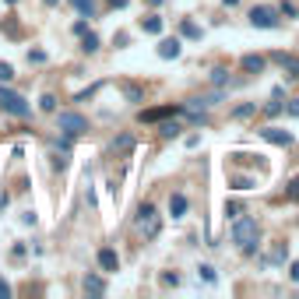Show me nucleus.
<instances>
[{"label":"nucleus","instance_id":"obj_1","mask_svg":"<svg viewBox=\"0 0 299 299\" xmlns=\"http://www.w3.org/2000/svg\"><path fill=\"white\" fill-rule=\"evenodd\" d=\"M233 239L239 243L243 254H254V250H257V239H261L257 222H254V218H239L236 215V222H233Z\"/></svg>","mask_w":299,"mask_h":299},{"label":"nucleus","instance_id":"obj_2","mask_svg":"<svg viewBox=\"0 0 299 299\" xmlns=\"http://www.w3.org/2000/svg\"><path fill=\"white\" fill-rule=\"evenodd\" d=\"M0 109H4V113H11V117H21V120L32 113L29 102H25L18 91H7V88H0Z\"/></svg>","mask_w":299,"mask_h":299},{"label":"nucleus","instance_id":"obj_3","mask_svg":"<svg viewBox=\"0 0 299 299\" xmlns=\"http://www.w3.org/2000/svg\"><path fill=\"white\" fill-rule=\"evenodd\" d=\"M137 229H141L148 239L158 236L162 222H158V211H155V204H141V211H137Z\"/></svg>","mask_w":299,"mask_h":299},{"label":"nucleus","instance_id":"obj_4","mask_svg":"<svg viewBox=\"0 0 299 299\" xmlns=\"http://www.w3.org/2000/svg\"><path fill=\"white\" fill-rule=\"evenodd\" d=\"M88 123L81 113H60V134L67 137V141H74V137H81V130H85Z\"/></svg>","mask_w":299,"mask_h":299},{"label":"nucleus","instance_id":"obj_5","mask_svg":"<svg viewBox=\"0 0 299 299\" xmlns=\"http://www.w3.org/2000/svg\"><path fill=\"white\" fill-rule=\"evenodd\" d=\"M250 21H254V29H278V11L274 7H254Z\"/></svg>","mask_w":299,"mask_h":299},{"label":"nucleus","instance_id":"obj_6","mask_svg":"<svg viewBox=\"0 0 299 299\" xmlns=\"http://www.w3.org/2000/svg\"><path fill=\"white\" fill-rule=\"evenodd\" d=\"M187 106H158V109H141V123H155V120H166V117H183Z\"/></svg>","mask_w":299,"mask_h":299},{"label":"nucleus","instance_id":"obj_7","mask_svg":"<svg viewBox=\"0 0 299 299\" xmlns=\"http://www.w3.org/2000/svg\"><path fill=\"white\" fill-rule=\"evenodd\" d=\"M261 137L271 141V145H278V148H289V145H292V134H289V130H278V127H264Z\"/></svg>","mask_w":299,"mask_h":299},{"label":"nucleus","instance_id":"obj_8","mask_svg":"<svg viewBox=\"0 0 299 299\" xmlns=\"http://www.w3.org/2000/svg\"><path fill=\"white\" fill-rule=\"evenodd\" d=\"M99 268L109 271V274H113V271H120V257H117V250L102 246V250H99Z\"/></svg>","mask_w":299,"mask_h":299},{"label":"nucleus","instance_id":"obj_9","mask_svg":"<svg viewBox=\"0 0 299 299\" xmlns=\"http://www.w3.org/2000/svg\"><path fill=\"white\" fill-rule=\"evenodd\" d=\"M179 53H183L179 39H162V42H158V57H162V60H176Z\"/></svg>","mask_w":299,"mask_h":299},{"label":"nucleus","instance_id":"obj_10","mask_svg":"<svg viewBox=\"0 0 299 299\" xmlns=\"http://www.w3.org/2000/svg\"><path fill=\"white\" fill-rule=\"evenodd\" d=\"M274 63H282V71H289V78H299V60L289 57V53H274Z\"/></svg>","mask_w":299,"mask_h":299},{"label":"nucleus","instance_id":"obj_11","mask_svg":"<svg viewBox=\"0 0 299 299\" xmlns=\"http://www.w3.org/2000/svg\"><path fill=\"white\" fill-rule=\"evenodd\" d=\"M264 67H268V60L257 57V53H246V57H243V71H246V74H261Z\"/></svg>","mask_w":299,"mask_h":299},{"label":"nucleus","instance_id":"obj_12","mask_svg":"<svg viewBox=\"0 0 299 299\" xmlns=\"http://www.w3.org/2000/svg\"><path fill=\"white\" fill-rule=\"evenodd\" d=\"M169 215L173 218H183L187 215V194H173L169 197Z\"/></svg>","mask_w":299,"mask_h":299},{"label":"nucleus","instance_id":"obj_13","mask_svg":"<svg viewBox=\"0 0 299 299\" xmlns=\"http://www.w3.org/2000/svg\"><path fill=\"white\" fill-rule=\"evenodd\" d=\"M85 292H91V296H102V292H106V282H102L99 274H88V278H85Z\"/></svg>","mask_w":299,"mask_h":299},{"label":"nucleus","instance_id":"obj_14","mask_svg":"<svg viewBox=\"0 0 299 299\" xmlns=\"http://www.w3.org/2000/svg\"><path fill=\"white\" fill-rule=\"evenodd\" d=\"M179 130H183V127H179L176 120H169V123H162V127H158V134H162V137H179Z\"/></svg>","mask_w":299,"mask_h":299},{"label":"nucleus","instance_id":"obj_15","mask_svg":"<svg viewBox=\"0 0 299 299\" xmlns=\"http://www.w3.org/2000/svg\"><path fill=\"white\" fill-rule=\"evenodd\" d=\"M179 32H183L187 39H201V29H197V25H194L190 18H183V25H179Z\"/></svg>","mask_w":299,"mask_h":299},{"label":"nucleus","instance_id":"obj_16","mask_svg":"<svg viewBox=\"0 0 299 299\" xmlns=\"http://www.w3.org/2000/svg\"><path fill=\"white\" fill-rule=\"evenodd\" d=\"M39 109H42V113H53V109H57V95H50V91H46V95L39 99Z\"/></svg>","mask_w":299,"mask_h":299},{"label":"nucleus","instance_id":"obj_17","mask_svg":"<svg viewBox=\"0 0 299 299\" xmlns=\"http://www.w3.org/2000/svg\"><path fill=\"white\" fill-rule=\"evenodd\" d=\"M229 187H233V190H250L254 179H250V176H233V179H229Z\"/></svg>","mask_w":299,"mask_h":299},{"label":"nucleus","instance_id":"obj_18","mask_svg":"<svg viewBox=\"0 0 299 299\" xmlns=\"http://www.w3.org/2000/svg\"><path fill=\"white\" fill-rule=\"evenodd\" d=\"M141 25H145V32H151V35H158V32H162V18H145Z\"/></svg>","mask_w":299,"mask_h":299},{"label":"nucleus","instance_id":"obj_19","mask_svg":"<svg viewBox=\"0 0 299 299\" xmlns=\"http://www.w3.org/2000/svg\"><path fill=\"white\" fill-rule=\"evenodd\" d=\"M71 4H74V7H78V11H81L85 18H91V14H95V7H91V0H71Z\"/></svg>","mask_w":299,"mask_h":299},{"label":"nucleus","instance_id":"obj_20","mask_svg":"<svg viewBox=\"0 0 299 299\" xmlns=\"http://www.w3.org/2000/svg\"><path fill=\"white\" fill-rule=\"evenodd\" d=\"M254 109H257V106H254V102H246V106H239V109H233V120H246L250 113H254Z\"/></svg>","mask_w":299,"mask_h":299},{"label":"nucleus","instance_id":"obj_21","mask_svg":"<svg viewBox=\"0 0 299 299\" xmlns=\"http://www.w3.org/2000/svg\"><path fill=\"white\" fill-rule=\"evenodd\" d=\"M264 109H268V117H278V113H282L285 106H282V102H278V95H274V99H271V102L264 106Z\"/></svg>","mask_w":299,"mask_h":299},{"label":"nucleus","instance_id":"obj_22","mask_svg":"<svg viewBox=\"0 0 299 299\" xmlns=\"http://www.w3.org/2000/svg\"><path fill=\"white\" fill-rule=\"evenodd\" d=\"M81 50H85V53H95V50H99V39H95V35H85Z\"/></svg>","mask_w":299,"mask_h":299},{"label":"nucleus","instance_id":"obj_23","mask_svg":"<svg viewBox=\"0 0 299 299\" xmlns=\"http://www.w3.org/2000/svg\"><path fill=\"white\" fill-rule=\"evenodd\" d=\"M130 145H134V141H130V134H123L120 141H113V151H127Z\"/></svg>","mask_w":299,"mask_h":299},{"label":"nucleus","instance_id":"obj_24","mask_svg":"<svg viewBox=\"0 0 299 299\" xmlns=\"http://www.w3.org/2000/svg\"><path fill=\"white\" fill-rule=\"evenodd\" d=\"M225 74H229L225 67H215V71H211V81H215V85H222V81H225Z\"/></svg>","mask_w":299,"mask_h":299},{"label":"nucleus","instance_id":"obj_25","mask_svg":"<svg viewBox=\"0 0 299 299\" xmlns=\"http://www.w3.org/2000/svg\"><path fill=\"white\" fill-rule=\"evenodd\" d=\"M14 78V67L11 63H0V81H11Z\"/></svg>","mask_w":299,"mask_h":299},{"label":"nucleus","instance_id":"obj_26","mask_svg":"<svg viewBox=\"0 0 299 299\" xmlns=\"http://www.w3.org/2000/svg\"><path fill=\"white\" fill-rule=\"evenodd\" d=\"M201 278H204V282H215L218 274H215V268H211V264H201Z\"/></svg>","mask_w":299,"mask_h":299},{"label":"nucleus","instance_id":"obj_27","mask_svg":"<svg viewBox=\"0 0 299 299\" xmlns=\"http://www.w3.org/2000/svg\"><path fill=\"white\" fill-rule=\"evenodd\" d=\"M282 14H289V18H296V14H299V7H296V4H289V0H285V4H282Z\"/></svg>","mask_w":299,"mask_h":299},{"label":"nucleus","instance_id":"obj_28","mask_svg":"<svg viewBox=\"0 0 299 299\" xmlns=\"http://www.w3.org/2000/svg\"><path fill=\"white\" fill-rule=\"evenodd\" d=\"M127 99H130V102H141V88H134V85H127Z\"/></svg>","mask_w":299,"mask_h":299},{"label":"nucleus","instance_id":"obj_29","mask_svg":"<svg viewBox=\"0 0 299 299\" xmlns=\"http://www.w3.org/2000/svg\"><path fill=\"white\" fill-rule=\"evenodd\" d=\"M29 60H35V63H42V60H46V53H42V50H32V53H29Z\"/></svg>","mask_w":299,"mask_h":299},{"label":"nucleus","instance_id":"obj_30","mask_svg":"<svg viewBox=\"0 0 299 299\" xmlns=\"http://www.w3.org/2000/svg\"><path fill=\"white\" fill-rule=\"evenodd\" d=\"M289 197H299V176L289 183Z\"/></svg>","mask_w":299,"mask_h":299},{"label":"nucleus","instance_id":"obj_31","mask_svg":"<svg viewBox=\"0 0 299 299\" xmlns=\"http://www.w3.org/2000/svg\"><path fill=\"white\" fill-rule=\"evenodd\" d=\"M7 296H11V285H7V282L0 278V299H7Z\"/></svg>","mask_w":299,"mask_h":299},{"label":"nucleus","instance_id":"obj_32","mask_svg":"<svg viewBox=\"0 0 299 299\" xmlns=\"http://www.w3.org/2000/svg\"><path fill=\"white\" fill-rule=\"evenodd\" d=\"M289 278H292V282H296V285H299V261H296V264H292V268H289Z\"/></svg>","mask_w":299,"mask_h":299},{"label":"nucleus","instance_id":"obj_33","mask_svg":"<svg viewBox=\"0 0 299 299\" xmlns=\"http://www.w3.org/2000/svg\"><path fill=\"white\" fill-rule=\"evenodd\" d=\"M285 109H289V113H292V117H299V99H292V102H289V106H285Z\"/></svg>","mask_w":299,"mask_h":299},{"label":"nucleus","instance_id":"obj_34","mask_svg":"<svg viewBox=\"0 0 299 299\" xmlns=\"http://www.w3.org/2000/svg\"><path fill=\"white\" fill-rule=\"evenodd\" d=\"M109 4H113V7H127V0H109Z\"/></svg>","mask_w":299,"mask_h":299},{"label":"nucleus","instance_id":"obj_35","mask_svg":"<svg viewBox=\"0 0 299 299\" xmlns=\"http://www.w3.org/2000/svg\"><path fill=\"white\" fill-rule=\"evenodd\" d=\"M42 4H46V7H53V4H57V0H42Z\"/></svg>","mask_w":299,"mask_h":299},{"label":"nucleus","instance_id":"obj_36","mask_svg":"<svg viewBox=\"0 0 299 299\" xmlns=\"http://www.w3.org/2000/svg\"><path fill=\"white\" fill-rule=\"evenodd\" d=\"M148 4H151V7H158V4H162V0H148Z\"/></svg>","mask_w":299,"mask_h":299},{"label":"nucleus","instance_id":"obj_37","mask_svg":"<svg viewBox=\"0 0 299 299\" xmlns=\"http://www.w3.org/2000/svg\"><path fill=\"white\" fill-rule=\"evenodd\" d=\"M225 4H229V7H233V4H239V0H225Z\"/></svg>","mask_w":299,"mask_h":299}]
</instances>
